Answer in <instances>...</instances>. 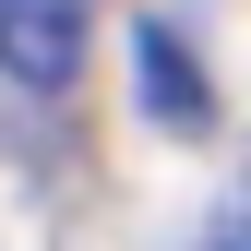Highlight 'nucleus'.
Returning <instances> with one entry per match:
<instances>
[{
  "label": "nucleus",
  "mask_w": 251,
  "mask_h": 251,
  "mask_svg": "<svg viewBox=\"0 0 251 251\" xmlns=\"http://www.w3.org/2000/svg\"><path fill=\"white\" fill-rule=\"evenodd\" d=\"M132 72H144V108L168 120V132H203V120H215V84L192 72L179 24H144V36H132Z\"/></svg>",
  "instance_id": "nucleus-2"
},
{
  "label": "nucleus",
  "mask_w": 251,
  "mask_h": 251,
  "mask_svg": "<svg viewBox=\"0 0 251 251\" xmlns=\"http://www.w3.org/2000/svg\"><path fill=\"white\" fill-rule=\"evenodd\" d=\"M0 72L24 96H60L84 72V0H0Z\"/></svg>",
  "instance_id": "nucleus-1"
},
{
  "label": "nucleus",
  "mask_w": 251,
  "mask_h": 251,
  "mask_svg": "<svg viewBox=\"0 0 251 251\" xmlns=\"http://www.w3.org/2000/svg\"><path fill=\"white\" fill-rule=\"evenodd\" d=\"M215 251H251V227H227V239H215Z\"/></svg>",
  "instance_id": "nucleus-3"
}]
</instances>
